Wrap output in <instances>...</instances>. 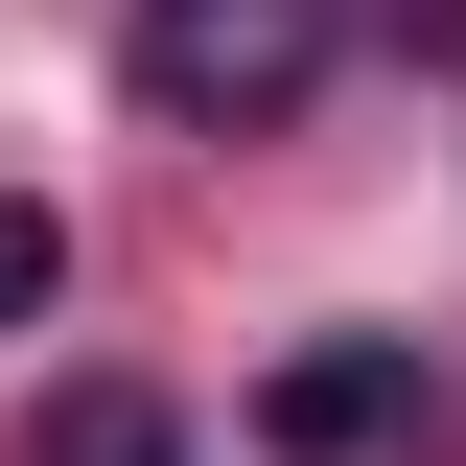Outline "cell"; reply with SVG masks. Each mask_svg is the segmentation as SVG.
<instances>
[{
    "label": "cell",
    "mask_w": 466,
    "mask_h": 466,
    "mask_svg": "<svg viewBox=\"0 0 466 466\" xmlns=\"http://www.w3.org/2000/svg\"><path fill=\"white\" fill-rule=\"evenodd\" d=\"M140 94L210 116V140H257V116L327 94V0H140Z\"/></svg>",
    "instance_id": "obj_1"
},
{
    "label": "cell",
    "mask_w": 466,
    "mask_h": 466,
    "mask_svg": "<svg viewBox=\"0 0 466 466\" xmlns=\"http://www.w3.org/2000/svg\"><path fill=\"white\" fill-rule=\"evenodd\" d=\"M257 443H280V466H373V443H420V350H303L280 397H257Z\"/></svg>",
    "instance_id": "obj_2"
},
{
    "label": "cell",
    "mask_w": 466,
    "mask_h": 466,
    "mask_svg": "<svg viewBox=\"0 0 466 466\" xmlns=\"http://www.w3.org/2000/svg\"><path fill=\"white\" fill-rule=\"evenodd\" d=\"M47 280H70V233H47V187H0V327H47Z\"/></svg>",
    "instance_id": "obj_3"
},
{
    "label": "cell",
    "mask_w": 466,
    "mask_h": 466,
    "mask_svg": "<svg viewBox=\"0 0 466 466\" xmlns=\"http://www.w3.org/2000/svg\"><path fill=\"white\" fill-rule=\"evenodd\" d=\"M47 466H164V397H70V420H47Z\"/></svg>",
    "instance_id": "obj_4"
},
{
    "label": "cell",
    "mask_w": 466,
    "mask_h": 466,
    "mask_svg": "<svg viewBox=\"0 0 466 466\" xmlns=\"http://www.w3.org/2000/svg\"><path fill=\"white\" fill-rule=\"evenodd\" d=\"M397 47H466V0H397Z\"/></svg>",
    "instance_id": "obj_5"
}]
</instances>
